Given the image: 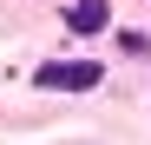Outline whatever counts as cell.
I'll list each match as a JSON object with an SVG mask.
<instances>
[{"instance_id":"2","label":"cell","mask_w":151,"mask_h":145,"mask_svg":"<svg viewBox=\"0 0 151 145\" xmlns=\"http://www.w3.org/2000/svg\"><path fill=\"white\" fill-rule=\"evenodd\" d=\"M66 27L72 33H99V27H105V0H72V7H66Z\"/></svg>"},{"instance_id":"1","label":"cell","mask_w":151,"mask_h":145,"mask_svg":"<svg viewBox=\"0 0 151 145\" xmlns=\"http://www.w3.org/2000/svg\"><path fill=\"white\" fill-rule=\"evenodd\" d=\"M99 79H105V66H99V59H46V66L33 72L40 92H92Z\"/></svg>"}]
</instances>
